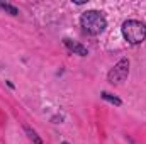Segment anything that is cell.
I'll list each match as a JSON object with an SVG mask.
<instances>
[{"mask_svg": "<svg viewBox=\"0 0 146 144\" xmlns=\"http://www.w3.org/2000/svg\"><path fill=\"white\" fill-rule=\"evenodd\" d=\"M80 24H82L83 31L92 34V36H97V34L104 32V29L107 27V20L99 10H87V12H83L82 17H80Z\"/></svg>", "mask_w": 146, "mask_h": 144, "instance_id": "cell-1", "label": "cell"}, {"mask_svg": "<svg viewBox=\"0 0 146 144\" xmlns=\"http://www.w3.org/2000/svg\"><path fill=\"white\" fill-rule=\"evenodd\" d=\"M122 36L133 46L141 44L146 39V26L143 22H139V20H134V19L126 20L122 24Z\"/></svg>", "mask_w": 146, "mask_h": 144, "instance_id": "cell-2", "label": "cell"}, {"mask_svg": "<svg viewBox=\"0 0 146 144\" xmlns=\"http://www.w3.org/2000/svg\"><path fill=\"white\" fill-rule=\"evenodd\" d=\"M127 75H129V59L127 58H122V59H119L115 63V66L109 71L107 80H109V83H112V85H119V83H122L127 78Z\"/></svg>", "mask_w": 146, "mask_h": 144, "instance_id": "cell-3", "label": "cell"}, {"mask_svg": "<svg viewBox=\"0 0 146 144\" xmlns=\"http://www.w3.org/2000/svg\"><path fill=\"white\" fill-rule=\"evenodd\" d=\"M63 44H65L72 53L78 54V56H87V54H88V51H87L85 46H82L80 42H75V41H72V39H63Z\"/></svg>", "mask_w": 146, "mask_h": 144, "instance_id": "cell-4", "label": "cell"}, {"mask_svg": "<svg viewBox=\"0 0 146 144\" xmlns=\"http://www.w3.org/2000/svg\"><path fill=\"white\" fill-rule=\"evenodd\" d=\"M24 131L27 132L29 139H31V141H33L34 144H42V139H41V137L37 136V132H36V131H34V129H31V127H29L27 124H24Z\"/></svg>", "mask_w": 146, "mask_h": 144, "instance_id": "cell-5", "label": "cell"}, {"mask_svg": "<svg viewBox=\"0 0 146 144\" xmlns=\"http://www.w3.org/2000/svg\"><path fill=\"white\" fill-rule=\"evenodd\" d=\"M102 98L104 100H107V102H110L112 105H115V107H119L122 102H121V98H117V97H114V95H110L109 92H102Z\"/></svg>", "mask_w": 146, "mask_h": 144, "instance_id": "cell-6", "label": "cell"}, {"mask_svg": "<svg viewBox=\"0 0 146 144\" xmlns=\"http://www.w3.org/2000/svg\"><path fill=\"white\" fill-rule=\"evenodd\" d=\"M0 9L5 10V12H9L10 15H17V14H19V10H17L14 5H10V3H3V2H0Z\"/></svg>", "mask_w": 146, "mask_h": 144, "instance_id": "cell-7", "label": "cell"}, {"mask_svg": "<svg viewBox=\"0 0 146 144\" xmlns=\"http://www.w3.org/2000/svg\"><path fill=\"white\" fill-rule=\"evenodd\" d=\"M61 144H70V143H66V141H65V143H61Z\"/></svg>", "mask_w": 146, "mask_h": 144, "instance_id": "cell-8", "label": "cell"}]
</instances>
